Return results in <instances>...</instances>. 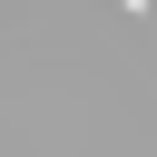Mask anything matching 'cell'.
<instances>
[{
	"label": "cell",
	"mask_w": 157,
	"mask_h": 157,
	"mask_svg": "<svg viewBox=\"0 0 157 157\" xmlns=\"http://www.w3.org/2000/svg\"><path fill=\"white\" fill-rule=\"evenodd\" d=\"M118 10H128V20H147V0H118Z\"/></svg>",
	"instance_id": "1"
}]
</instances>
